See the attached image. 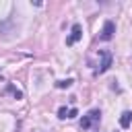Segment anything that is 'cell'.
Segmentation results:
<instances>
[{
	"label": "cell",
	"mask_w": 132,
	"mask_h": 132,
	"mask_svg": "<svg viewBox=\"0 0 132 132\" xmlns=\"http://www.w3.org/2000/svg\"><path fill=\"white\" fill-rule=\"evenodd\" d=\"M99 120H101V111H99V109H91V111H87V113L82 116V120H80V130H89V128L95 126Z\"/></svg>",
	"instance_id": "cell-1"
},
{
	"label": "cell",
	"mask_w": 132,
	"mask_h": 132,
	"mask_svg": "<svg viewBox=\"0 0 132 132\" xmlns=\"http://www.w3.org/2000/svg\"><path fill=\"white\" fill-rule=\"evenodd\" d=\"M80 37H82V27L78 23H74L70 29V35L66 37V45H74L76 41H80Z\"/></svg>",
	"instance_id": "cell-2"
},
{
	"label": "cell",
	"mask_w": 132,
	"mask_h": 132,
	"mask_svg": "<svg viewBox=\"0 0 132 132\" xmlns=\"http://www.w3.org/2000/svg\"><path fill=\"white\" fill-rule=\"evenodd\" d=\"M4 93H10V95H12L14 99H23V93H21V91H19V89H16L14 85H10V82L6 85V89H4Z\"/></svg>",
	"instance_id": "cell-6"
},
{
	"label": "cell",
	"mask_w": 132,
	"mask_h": 132,
	"mask_svg": "<svg viewBox=\"0 0 132 132\" xmlns=\"http://www.w3.org/2000/svg\"><path fill=\"white\" fill-rule=\"evenodd\" d=\"M72 82H74V78H66V80H56V87H58V89H68V87H72Z\"/></svg>",
	"instance_id": "cell-7"
},
{
	"label": "cell",
	"mask_w": 132,
	"mask_h": 132,
	"mask_svg": "<svg viewBox=\"0 0 132 132\" xmlns=\"http://www.w3.org/2000/svg\"><path fill=\"white\" fill-rule=\"evenodd\" d=\"M78 116V111H76V107H72L70 111H68V118H76Z\"/></svg>",
	"instance_id": "cell-9"
},
{
	"label": "cell",
	"mask_w": 132,
	"mask_h": 132,
	"mask_svg": "<svg viewBox=\"0 0 132 132\" xmlns=\"http://www.w3.org/2000/svg\"><path fill=\"white\" fill-rule=\"evenodd\" d=\"M101 54V64H99V68L95 70V74H103L105 70H109V66H111V52H107V50H101L99 52Z\"/></svg>",
	"instance_id": "cell-3"
},
{
	"label": "cell",
	"mask_w": 132,
	"mask_h": 132,
	"mask_svg": "<svg viewBox=\"0 0 132 132\" xmlns=\"http://www.w3.org/2000/svg\"><path fill=\"white\" fill-rule=\"evenodd\" d=\"M113 33H116V25H113V21H105L99 39H101V41H109V39L113 37Z\"/></svg>",
	"instance_id": "cell-4"
},
{
	"label": "cell",
	"mask_w": 132,
	"mask_h": 132,
	"mask_svg": "<svg viewBox=\"0 0 132 132\" xmlns=\"http://www.w3.org/2000/svg\"><path fill=\"white\" fill-rule=\"evenodd\" d=\"M68 111H70V109H66V107L62 105V107L58 109V118H62V120H64V118H68Z\"/></svg>",
	"instance_id": "cell-8"
},
{
	"label": "cell",
	"mask_w": 132,
	"mask_h": 132,
	"mask_svg": "<svg viewBox=\"0 0 132 132\" xmlns=\"http://www.w3.org/2000/svg\"><path fill=\"white\" fill-rule=\"evenodd\" d=\"M130 124H132V111H124L120 116V126L122 128H130Z\"/></svg>",
	"instance_id": "cell-5"
}]
</instances>
